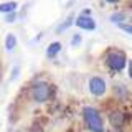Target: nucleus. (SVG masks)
Returning <instances> with one entry per match:
<instances>
[{"instance_id":"f257e3e1","label":"nucleus","mask_w":132,"mask_h":132,"mask_svg":"<svg viewBox=\"0 0 132 132\" xmlns=\"http://www.w3.org/2000/svg\"><path fill=\"white\" fill-rule=\"evenodd\" d=\"M82 119H84L86 127L91 132H104V119L97 109L91 106L82 107Z\"/></svg>"},{"instance_id":"f03ea898","label":"nucleus","mask_w":132,"mask_h":132,"mask_svg":"<svg viewBox=\"0 0 132 132\" xmlns=\"http://www.w3.org/2000/svg\"><path fill=\"white\" fill-rule=\"evenodd\" d=\"M106 64L109 66L111 71L119 73L124 68H127V56L124 51H111L106 56Z\"/></svg>"},{"instance_id":"7ed1b4c3","label":"nucleus","mask_w":132,"mask_h":132,"mask_svg":"<svg viewBox=\"0 0 132 132\" xmlns=\"http://www.w3.org/2000/svg\"><path fill=\"white\" fill-rule=\"evenodd\" d=\"M31 99L35 102H46L51 97V88L46 84L45 81H36L31 84Z\"/></svg>"},{"instance_id":"20e7f679","label":"nucleus","mask_w":132,"mask_h":132,"mask_svg":"<svg viewBox=\"0 0 132 132\" xmlns=\"http://www.w3.org/2000/svg\"><path fill=\"white\" fill-rule=\"evenodd\" d=\"M89 93L93 94V96H96V97H101V96H104L106 94V91H107V86H106V81L102 79L101 76H93L89 79Z\"/></svg>"},{"instance_id":"39448f33","label":"nucleus","mask_w":132,"mask_h":132,"mask_svg":"<svg viewBox=\"0 0 132 132\" xmlns=\"http://www.w3.org/2000/svg\"><path fill=\"white\" fill-rule=\"evenodd\" d=\"M74 25H76L79 30H86V31H93L96 30V22H94L91 16H84V15H79L76 16V20H74Z\"/></svg>"},{"instance_id":"423d86ee","label":"nucleus","mask_w":132,"mask_h":132,"mask_svg":"<svg viewBox=\"0 0 132 132\" xmlns=\"http://www.w3.org/2000/svg\"><path fill=\"white\" fill-rule=\"evenodd\" d=\"M109 122L112 124L116 129H121L122 124H124V114L121 111H114V112L109 114Z\"/></svg>"},{"instance_id":"0eeeda50","label":"nucleus","mask_w":132,"mask_h":132,"mask_svg":"<svg viewBox=\"0 0 132 132\" xmlns=\"http://www.w3.org/2000/svg\"><path fill=\"white\" fill-rule=\"evenodd\" d=\"M60 51H61V43H60V41H53V43H50L48 48H46V58L53 60V58L58 56Z\"/></svg>"},{"instance_id":"6e6552de","label":"nucleus","mask_w":132,"mask_h":132,"mask_svg":"<svg viewBox=\"0 0 132 132\" xmlns=\"http://www.w3.org/2000/svg\"><path fill=\"white\" fill-rule=\"evenodd\" d=\"M18 8V3L16 2H5V3H0V13H5V15H10L16 12Z\"/></svg>"},{"instance_id":"1a4fd4ad","label":"nucleus","mask_w":132,"mask_h":132,"mask_svg":"<svg viewBox=\"0 0 132 132\" xmlns=\"http://www.w3.org/2000/svg\"><path fill=\"white\" fill-rule=\"evenodd\" d=\"M16 36L13 35V33H8V35L5 36V48H7V51H12L13 48H16Z\"/></svg>"},{"instance_id":"9d476101","label":"nucleus","mask_w":132,"mask_h":132,"mask_svg":"<svg viewBox=\"0 0 132 132\" xmlns=\"http://www.w3.org/2000/svg\"><path fill=\"white\" fill-rule=\"evenodd\" d=\"M71 22H73V15H69L68 18H66L64 22L60 25V28H56V33H63L66 28H68V25H71Z\"/></svg>"},{"instance_id":"9b49d317","label":"nucleus","mask_w":132,"mask_h":132,"mask_svg":"<svg viewBox=\"0 0 132 132\" xmlns=\"http://www.w3.org/2000/svg\"><path fill=\"white\" fill-rule=\"evenodd\" d=\"M124 20H126V15H124V13H114L112 16H111V22H114L117 25L124 23Z\"/></svg>"},{"instance_id":"f8f14e48","label":"nucleus","mask_w":132,"mask_h":132,"mask_svg":"<svg viewBox=\"0 0 132 132\" xmlns=\"http://www.w3.org/2000/svg\"><path fill=\"white\" fill-rule=\"evenodd\" d=\"M119 28H121L122 31H126V33H129V35H132V25H129V23H121V25H119Z\"/></svg>"},{"instance_id":"ddd939ff","label":"nucleus","mask_w":132,"mask_h":132,"mask_svg":"<svg viewBox=\"0 0 132 132\" xmlns=\"http://www.w3.org/2000/svg\"><path fill=\"white\" fill-rule=\"evenodd\" d=\"M79 41H81V36H79V35H74L71 45H73V46H78V45H79Z\"/></svg>"},{"instance_id":"4468645a","label":"nucleus","mask_w":132,"mask_h":132,"mask_svg":"<svg viewBox=\"0 0 132 132\" xmlns=\"http://www.w3.org/2000/svg\"><path fill=\"white\" fill-rule=\"evenodd\" d=\"M127 71H129V76H130V79H132V60L127 63Z\"/></svg>"},{"instance_id":"2eb2a0df","label":"nucleus","mask_w":132,"mask_h":132,"mask_svg":"<svg viewBox=\"0 0 132 132\" xmlns=\"http://www.w3.org/2000/svg\"><path fill=\"white\" fill-rule=\"evenodd\" d=\"M15 20V13H10V15H7V22H13Z\"/></svg>"}]
</instances>
